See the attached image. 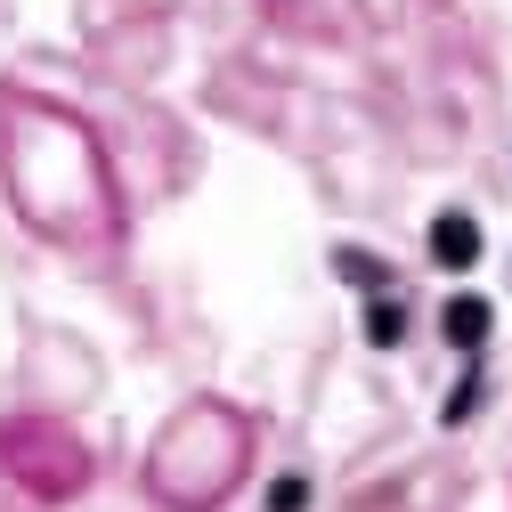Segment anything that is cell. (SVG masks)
Instances as JSON below:
<instances>
[{
	"label": "cell",
	"mask_w": 512,
	"mask_h": 512,
	"mask_svg": "<svg viewBox=\"0 0 512 512\" xmlns=\"http://www.w3.org/2000/svg\"><path fill=\"white\" fill-rule=\"evenodd\" d=\"M431 261H439V269H472V261H480V228H472L464 212H439V228H431Z\"/></svg>",
	"instance_id": "cell-2"
},
{
	"label": "cell",
	"mask_w": 512,
	"mask_h": 512,
	"mask_svg": "<svg viewBox=\"0 0 512 512\" xmlns=\"http://www.w3.org/2000/svg\"><path fill=\"white\" fill-rule=\"evenodd\" d=\"M301 504H309L301 480H277V488H269V512H301Z\"/></svg>",
	"instance_id": "cell-5"
},
{
	"label": "cell",
	"mask_w": 512,
	"mask_h": 512,
	"mask_svg": "<svg viewBox=\"0 0 512 512\" xmlns=\"http://www.w3.org/2000/svg\"><path fill=\"white\" fill-rule=\"evenodd\" d=\"M399 326H407V317H399V301H374V317H366V334H374V342H399Z\"/></svg>",
	"instance_id": "cell-4"
},
{
	"label": "cell",
	"mask_w": 512,
	"mask_h": 512,
	"mask_svg": "<svg viewBox=\"0 0 512 512\" xmlns=\"http://www.w3.org/2000/svg\"><path fill=\"white\" fill-rule=\"evenodd\" d=\"M236 464H244V431H236V415H220V407H187V415L163 431V447H155V488H163L171 504H212V496L236 480Z\"/></svg>",
	"instance_id": "cell-1"
},
{
	"label": "cell",
	"mask_w": 512,
	"mask_h": 512,
	"mask_svg": "<svg viewBox=\"0 0 512 512\" xmlns=\"http://www.w3.org/2000/svg\"><path fill=\"white\" fill-rule=\"evenodd\" d=\"M447 342H456V350H480V342H488V301H447Z\"/></svg>",
	"instance_id": "cell-3"
}]
</instances>
